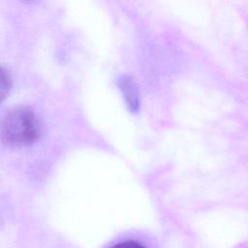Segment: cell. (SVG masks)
<instances>
[{"label": "cell", "mask_w": 248, "mask_h": 248, "mask_svg": "<svg viewBox=\"0 0 248 248\" xmlns=\"http://www.w3.org/2000/svg\"><path fill=\"white\" fill-rule=\"evenodd\" d=\"M39 134V122L33 110L28 108H15L2 120L1 136L4 142L9 145L31 144L38 139Z\"/></svg>", "instance_id": "cell-1"}, {"label": "cell", "mask_w": 248, "mask_h": 248, "mask_svg": "<svg viewBox=\"0 0 248 248\" xmlns=\"http://www.w3.org/2000/svg\"><path fill=\"white\" fill-rule=\"evenodd\" d=\"M117 82L128 108L131 111H137L140 108V99L134 80L128 76H122L118 78Z\"/></svg>", "instance_id": "cell-2"}, {"label": "cell", "mask_w": 248, "mask_h": 248, "mask_svg": "<svg viewBox=\"0 0 248 248\" xmlns=\"http://www.w3.org/2000/svg\"><path fill=\"white\" fill-rule=\"evenodd\" d=\"M12 86V78L10 72L2 67L1 68V81H0V93L2 100L5 99V97L9 94V91Z\"/></svg>", "instance_id": "cell-3"}, {"label": "cell", "mask_w": 248, "mask_h": 248, "mask_svg": "<svg viewBox=\"0 0 248 248\" xmlns=\"http://www.w3.org/2000/svg\"><path fill=\"white\" fill-rule=\"evenodd\" d=\"M110 248H145V247L137 241L128 240V241H124V242H119V243L111 246Z\"/></svg>", "instance_id": "cell-4"}]
</instances>
